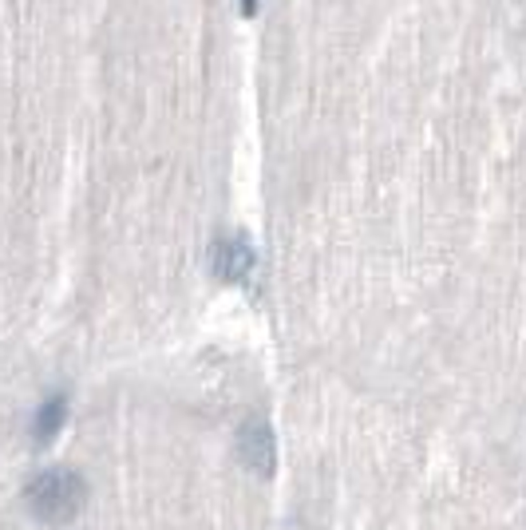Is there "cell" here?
Segmentation results:
<instances>
[{
	"instance_id": "obj_2",
	"label": "cell",
	"mask_w": 526,
	"mask_h": 530,
	"mask_svg": "<svg viewBox=\"0 0 526 530\" xmlns=\"http://www.w3.org/2000/svg\"><path fill=\"white\" fill-rule=\"evenodd\" d=\"M258 265V254L254 245H249L246 234H222V238H214L210 245V269L218 281H230V285H242L249 281Z\"/></svg>"
},
{
	"instance_id": "obj_1",
	"label": "cell",
	"mask_w": 526,
	"mask_h": 530,
	"mask_svg": "<svg viewBox=\"0 0 526 530\" xmlns=\"http://www.w3.org/2000/svg\"><path fill=\"white\" fill-rule=\"evenodd\" d=\"M25 503L32 506L36 518H48V523H64L84 511L87 503V479L79 475L76 467H48L40 475L28 479L25 487Z\"/></svg>"
},
{
	"instance_id": "obj_3",
	"label": "cell",
	"mask_w": 526,
	"mask_h": 530,
	"mask_svg": "<svg viewBox=\"0 0 526 530\" xmlns=\"http://www.w3.org/2000/svg\"><path fill=\"white\" fill-rule=\"evenodd\" d=\"M238 455H242V464L254 475H273V467H278V439H273L266 415H249L238 427Z\"/></svg>"
},
{
	"instance_id": "obj_4",
	"label": "cell",
	"mask_w": 526,
	"mask_h": 530,
	"mask_svg": "<svg viewBox=\"0 0 526 530\" xmlns=\"http://www.w3.org/2000/svg\"><path fill=\"white\" fill-rule=\"evenodd\" d=\"M64 420H67V396L56 392V396L44 400L36 408V415H32V439H36V444H52V439L60 435Z\"/></svg>"
},
{
	"instance_id": "obj_5",
	"label": "cell",
	"mask_w": 526,
	"mask_h": 530,
	"mask_svg": "<svg viewBox=\"0 0 526 530\" xmlns=\"http://www.w3.org/2000/svg\"><path fill=\"white\" fill-rule=\"evenodd\" d=\"M242 13H246V16H254V13H258V0H242Z\"/></svg>"
}]
</instances>
